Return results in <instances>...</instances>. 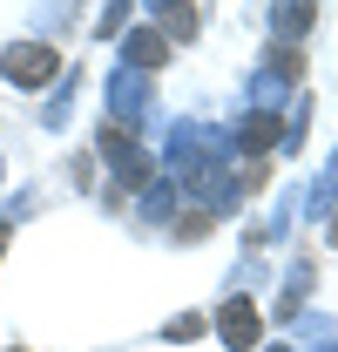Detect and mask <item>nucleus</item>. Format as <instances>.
Wrapping results in <instances>:
<instances>
[{
	"mask_svg": "<svg viewBox=\"0 0 338 352\" xmlns=\"http://www.w3.org/2000/svg\"><path fill=\"white\" fill-rule=\"evenodd\" d=\"M7 82H21V88L54 82V47H7Z\"/></svg>",
	"mask_w": 338,
	"mask_h": 352,
	"instance_id": "nucleus-1",
	"label": "nucleus"
},
{
	"mask_svg": "<svg viewBox=\"0 0 338 352\" xmlns=\"http://www.w3.org/2000/svg\"><path fill=\"white\" fill-rule=\"evenodd\" d=\"M223 339H230V352H251L257 346V311L237 298V305H223Z\"/></svg>",
	"mask_w": 338,
	"mask_h": 352,
	"instance_id": "nucleus-2",
	"label": "nucleus"
},
{
	"mask_svg": "<svg viewBox=\"0 0 338 352\" xmlns=\"http://www.w3.org/2000/svg\"><path fill=\"white\" fill-rule=\"evenodd\" d=\"M163 54H169V41H163V34H135V41H128V61H135V68H156Z\"/></svg>",
	"mask_w": 338,
	"mask_h": 352,
	"instance_id": "nucleus-3",
	"label": "nucleus"
},
{
	"mask_svg": "<svg viewBox=\"0 0 338 352\" xmlns=\"http://www.w3.org/2000/svg\"><path fill=\"white\" fill-rule=\"evenodd\" d=\"M271 142H278V122L271 116H251L244 122V149H271Z\"/></svg>",
	"mask_w": 338,
	"mask_h": 352,
	"instance_id": "nucleus-4",
	"label": "nucleus"
},
{
	"mask_svg": "<svg viewBox=\"0 0 338 352\" xmlns=\"http://www.w3.org/2000/svg\"><path fill=\"white\" fill-rule=\"evenodd\" d=\"M0 237H7V230H0Z\"/></svg>",
	"mask_w": 338,
	"mask_h": 352,
	"instance_id": "nucleus-5",
	"label": "nucleus"
}]
</instances>
